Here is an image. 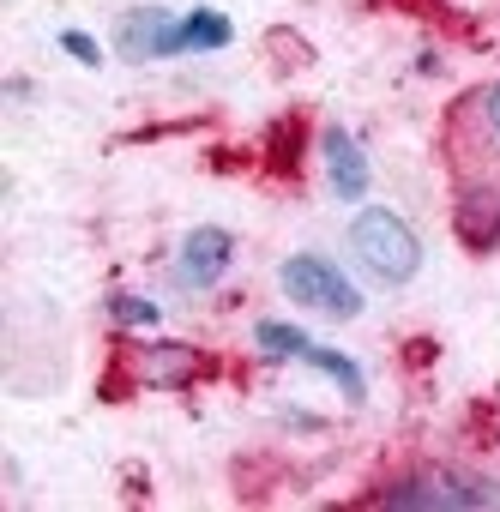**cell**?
Returning a JSON list of instances; mask_svg holds the SVG:
<instances>
[{
    "label": "cell",
    "instance_id": "obj_1",
    "mask_svg": "<svg viewBox=\"0 0 500 512\" xmlns=\"http://www.w3.org/2000/svg\"><path fill=\"white\" fill-rule=\"evenodd\" d=\"M350 253H356V266H362L374 284H386V290H398V284H410V278L422 272V241H416V229H410L398 211H386V205L356 211V223H350Z\"/></svg>",
    "mask_w": 500,
    "mask_h": 512
},
{
    "label": "cell",
    "instance_id": "obj_2",
    "mask_svg": "<svg viewBox=\"0 0 500 512\" xmlns=\"http://www.w3.org/2000/svg\"><path fill=\"white\" fill-rule=\"evenodd\" d=\"M278 284H284L290 302H302V308H314L326 320H356L362 314V290L326 260V253H290L278 266Z\"/></svg>",
    "mask_w": 500,
    "mask_h": 512
},
{
    "label": "cell",
    "instance_id": "obj_3",
    "mask_svg": "<svg viewBox=\"0 0 500 512\" xmlns=\"http://www.w3.org/2000/svg\"><path fill=\"white\" fill-rule=\"evenodd\" d=\"M380 506H428V512H470V506H500V494L476 476H452V470H422L404 482H386L374 494Z\"/></svg>",
    "mask_w": 500,
    "mask_h": 512
},
{
    "label": "cell",
    "instance_id": "obj_4",
    "mask_svg": "<svg viewBox=\"0 0 500 512\" xmlns=\"http://www.w3.org/2000/svg\"><path fill=\"white\" fill-rule=\"evenodd\" d=\"M229 260H235V235L217 229V223H205V229H193L175 247V284L181 290H211V284H223Z\"/></svg>",
    "mask_w": 500,
    "mask_h": 512
},
{
    "label": "cell",
    "instance_id": "obj_5",
    "mask_svg": "<svg viewBox=\"0 0 500 512\" xmlns=\"http://www.w3.org/2000/svg\"><path fill=\"white\" fill-rule=\"evenodd\" d=\"M115 49L127 61H169V55H187L181 49V19L163 13V7H133L115 31Z\"/></svg>",
    "mask_w": 500,
    "mask_h": 512
},
{
    "label": "cell",
    "instance_id": "obj_6",
    "mask_svg": "<svg viewBox=\"0 0 500 512\" xmlns=\"http://www.w3.org/2000/svg\"><path fill=\"white\" fill-rule=\"evenodd\" d=\"M320 157H326L332 193H338L344 205L368 199V187H374V169H368V151L356 145V133H344V127H326V133H320Z\"/></svg>",
    "mask_w": 500,
    "mask_h": 512
},
{
    "label": "cell",
    "instance_id": "obj_7",
    "mask_svg": "<svg viewBox=\"0 0 500 512\" xmlns=\"http://www.w3.org/2000/svg\"><path fill=\"white\" fill-rule=\"evenodd\" d=\"M452 229H458V241H464L470 253H488V247H500V193H488V187H470V193L458 199V211H452Z\"/></svg>",
    "mask_w": 500,
    "mask_h": 512
},
{
    "label": "cell",
    "instance_id": "obj_8",
    "mask_svg": "<svg viewBox=\"0 0 500 512\" xmlns=\"http://www.w3.org/2000/svg\"><path fill=\"white\" fill-rule=\"evenodd\" d=\"M193 374H199V356H193L187 344H145V356H139V380H145V386L175 392V386H187Z\"/></svg>",
    "mask_w": 500,
    "mask_h": 512
},
{
    "label": "cell",
    "instance_id": "obj_9",
    "mask_svg": "<svg viewBox=\"0 0 500 512\" xmlns=\"http://www.w3.org/2000/svg\"><path fill=\"white\" fill-rule=\"evenodd\" d=\"M235 43V25L217 13V7H193L187 19H181V49L187 55H217V49H229Z\"/></svg>",
    "mask_w": 500,
    "mask_h": 512
},
{
    "label": "cell",
    "instance_id": "obj_10",
    "mask_svg": "<svg viewBox=\"0 0 500 512\" xmlns=\"http://www.w3.org/2000/svg\"><path fill=\"white\" fill-rule=\"evenodd\" d=\"M302 362H308L314 374H326V380H332V386H338V392H344L350 404H362V398H368V380H362V368H356V362H350L344 350H326V344H308V356H302Z\"/></svg>",
    "mask_w": 500,
    "mask_h": 512
},
{
    "label": "cell",
    "instance_id": "obj_11",
    "mask_svg": "<svg viewBox=\"0 0 500 512\" xmlns=\"http://www.w3.org/2000/svg\"><path fill=\"white\" fill-rule=\"evenodd\" d=\"M254 344H260V356H272V362H302L314 338L296 332V326H284V320H260V326H254Z\"/></svg>",
    "mask_w": 500,
    "mask_h": 512
},
{
    "label": "cell",
    "instance_id": "obj_12",
    "mask_svg": "<svg viewBox=\"0 0 500 512\" xmlns=\"http://www.w3.org/2000/svg\"><path fill=\"white\" fill-rule=\"evenodd\" d=\"M296 163H302V127L296 121H278L272 127V169L278 175H296Z\"/></svg>",
    "mask_w": 500,
    "mask_h": 512
},
{
    "label": "cell",
    "instance_id": "obj_13",
    "mask_svg": "<svg viewBox=\"0 0 500 512\" xmlns=\"http://www.w3.org/2000/svg\"><path fill=\"white\" fill-rule=\"evenodd\" d=\"M109 320L115 326H157V302H145V296H109Z\"/></svg>",
    "mask_w": 500,
    "mask_h": 512
},
{
    "label": "cell",
    "instance_id": "obj_14",
    "mask_svg": "<svg viewBox=\"0 0 500 512\" xmlns=\"http://www.w3.org/2000/svg\"><path fill=\"white\" fill-rule=\"evenodd\" d=\"M61 49L79 61V67H97L103 61V49H97V37H85V31H61Z\"/></svg>",
    "mask_w": 500,
    "mask_h": 512
},
{
    "label": "cell",
    "instance_id": "obj_15",
    "mask_svg": "<svg viewBox=\"0 0 500 512\" xmlns=\"http://www.w3.org/2000/svg\"><path fill=\"white\" fill-rule=\"evenodd\" d=\"M482 115H488V127H494V139H500V79L482 91Z\"/></svg>",
    "mask_w": 500,
    "mask_h": 512
}]
</instances>
